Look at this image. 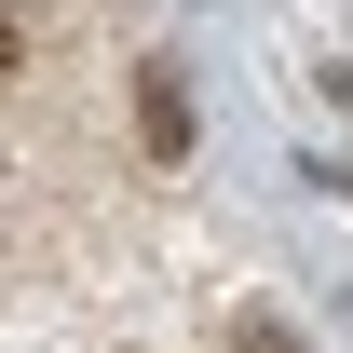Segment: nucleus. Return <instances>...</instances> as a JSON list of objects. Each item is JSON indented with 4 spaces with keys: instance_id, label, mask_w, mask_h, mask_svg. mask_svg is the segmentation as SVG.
<instances>
[{
    "instance_id": "f257e3e1",
    "label": "nucleus",
    "mask_w": 353,
    "mask_h": 353,
    "mask_svg": "<svg viewBox=\"0 0 353 353\" xmlns=\"http://www.w3.org/2000/svg\"><path fill=\"white\" fill-rule=\"evenodd\" d=\"M0 68H14V14H0Z\"/></svg>"
}]
</instances>
